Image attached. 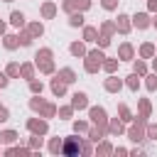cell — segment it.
Returning a JSON list of instances; mask_svg holds the SVG:
<instances>
[{"mask_svg": "<svg viewBox=\"0 0 157 157\" xmlns=\"http://www.w3.org/2000/svg\"><path fill=\"white\" fill-rule=\"evenodd\" d=\"M103 59H105V54H103V49H101V47L88 49V52H86V56H83V71H86V74H98V71H101Z\"/></svg>", "mask_w": 157, "mask_h": 157, "instance_id": "obj_1", "label": "cell"}, {"mask_svg": "<svg viewBox=\"0 0 157 157\" xmlns=\"http://www.w3.org/2000/svg\"><path fill=\"white\" fill-rule=\"evenodd\" d=\"M145 125H147V123H140V120L128 123V128H125L128 140H130V142H135V145H142V142L147 140V135H145Z\"/></svg>", "mask_w": 157, "mask_h": 157, "instance_id": "obj_2", "label": "cell"}, {"mask_svg": "<svg viewBox=\"0 0 157 157\" xmlns=\"http://www.w3.org/2000/svg\"><path fill=\"white\" fill-rule=\"evenodd\" d=\"M81 137H78V132H74V135H69V137H64L61 140V155H69V157H74V155H81Z\"/></svg>", "mask_w": 157, "mask_h": 157, "instance_id": "obj_3", "label": "cell"}, {"mask_svg": "<svg viewBox=\"0 0 157 157\" xmlns=\"http://www.w3.org/2000/svg\"><path fill=\"white\" fill-rule=\"evenodd\" d=\"M86 110H88V123L91 125H101V128L108 125V113H105L103 105H88Z\"/></svg>", "mask_w": 157, "mask_h": 157, "instance_id": "obj_4", "label": "cell"}, {"mask_svg": "<svg viewBox=\"0 0 157 157\" xmlns=\"http://www.w3.org/2000/svg\"><path fill=\"white\" fill-rule=\"evenodd\" d=\"M93 0H61V12L71 15V12H86L91 10Z\"/></svg>", "mask_w": 157, "mask_h": 157, "instance_id": "obj_5", "label": "cell"}, {"mask_svg": "<svg viewBox=\"0 0 157 157\" xmlns=\"http://www.w3.org/2000/svg\"><path fill=\"white\" fill-rule=\"evenodd\" d=\"M25 125H27L29 135H47V132H49V120H47V118H42V115L29 118Z\"/></svg>", "mask_w": 157, "mask_h": 157, "instance_id": "obj_6", "label": "cell"}, {"mask_svg": "<svg viewBox=\"0 0 157 157\" xmlns=\"http://www.w3.org/2000/svg\"><path fill=\"white\" fill-rule=\"evenodd\" d=\"M123 88H125V83H123L120 76L108 74V78H103V91H105V93H120Z\"/></svg>", "mask_w": 157, "mask_h": 157, "instance_id": "obj_7", "label": "cell"}, {"mask_svg": "<svg viewBox=\"0 0 157 157\" xmlns=\"http://www.w3.org/2000/svg\"><path fill=\"white\" fill-rule=\"evenodd\" d=\"M130 22H132L135 29H147V27H152L150 12H135V15H130Z\"/></svg>", "mask_w": 157, "mask_h": 157, "instance_id": "obj_8", "label": "cell"}, {"mask_svg": "<svg viewBox=\"0 0 157 157\" xmlns=\"http://www.w3.org/2000/svg\"><path fill=\"white\" fill-rule=\"evenodd\" d=\"M91 103H88V93L86 91H74L71 93V108L74 110H86Z\"/></svg>", "mask_w": 157, "mask_h": 157, "instance_id": "obj_9", "label": "cell"}, {"mask_svg": "<svg viewBox=\"0 0 157 157\" xmlns=\"http://www.w3.org/2000/svg\"><path fill=\"white\" fill-rule=\"evenodd\" d=\"M56 12H59V5L52 2V0H44V2L39 5V17H42V20H54Z\"/></svg>", "mask_w": 157, "mask_h": 157, "instance_id": "obj_10", "label": "cell"}, {"mask_svg": "<svg viewBox=\"0 0 157 157\" xmlns=\"http://www.w3.org/2000/svg\"><path fill=\"white\" fill-rule=\"evenodd\" d=\"M105 130H108V135H113V137H120V135H125V123H123L120 118H108V125H105Z\"/></svg>", "mask_w": 157, "mask_h": 157, "instance_id": "obj_11", "label": "cell"}, {"mask_svg": "<svg viewBox=\"0 0 157 157\" xmlns=\"http://www.w3.org/2000/svg\"><path fill=\"white\" fill-rule=\"evenodd\" d=\"M137 56V52H135V47L130 44V42H123L120 47H118V59L120 61H132Z\"/></svg>", "mask_w": 157, "mask_h": 157, "instance_id": "obj_12", "label": "cell"}, {"mask_svg": "<svg viewBox=\"0 0 157 157\" xmlns=\"http://www.w3.org/2000/svg\"><path fill=\"white\" fill-rule=\"evenodd\" d=\"M115 29H118V34H130V29H132L130 15L120 12V15H118V20H115Z\"/></svg>", "mask_w": 157, "mask_h": 157, "instance_id": "obj_13", "label": "cell"}, {"mask_svg": "<svg viewBox=\"0 0 157 157\" xmlns=\"http://www.w3.org/2000/svg\"><path fill=\"white\" fill-rule=\"evenodd\" d=\"M155 54H157V44L155 42H142L140 49H137V56L140 59H152Z\"/></svg>", "mask_w": 157, "mask_h": 157, "instance_id": "obj_14", "label": "cell"}, {"mask_svg": "<svg viewBox=\"0 0 157 157\" xmlns=\"http://www.w3.org/2000/svg\"><path fill=\"white\" fill-rule=\"evenodd\" d=\"M140 78H142V76H137V74L132 71V74H128V76L123 78V83H125V88H128V91L137 93V91H140V86H142V81H140Z\"/></svg>", "mask_w": 157, "mask_h": 157, "instance_id": "obj_15", "label": "cell"}, {"mask_svg": "<svg viewBox=\"0 0 157 157\" xmlns=\"http://www.w3.org/2000/svg\"><path fill=\"white\" fill-rule=\"evenodd\" d=\"M81 29H83V32H81L83 42H86V44H96V39H98V27H93V25H83Z\"/></svg>", "mask_w": 157, "mask_h": 157, "instance_id": "obj_16", "label": "cell"}, {"mask_svg": "<svg viewBox=\"0 0 157 157\" xmlns=\"http://www.w3.org/2000/svg\"><path fill=\"white\" fill-rule=\"evenodd\" d=\"M69 52H71V56L83 59L88 49H86V42H83V39H76V42H71V44H69Z\"/></svg>", "mask_w": 157, "mask_h": 157, "instance_id": "obj_17", "label": "cell"}, {"mask_svg": "<svg viewBox=\"0 0 157 157\" xmlns=\"http://www.w3.org/2000/svg\"><path fill=\"white\" fill-rule=\"evenodd\" d=\"M34 66H37V71H39V74H44V76H54V74H56V64H54V59L37 61Z\"/></svg>", "mask_w": 157, "mask_h": 157, "instance_id": "obj_18", "label": "cell"}, {"mask_svg": "<svg viewBox=\"0 0 157 157\" xmlns=\"http://www.w3.org/2000/svg\"><path fill=\"white\" fill-rule=\"evenodd\" d=\"M20 76H22L25 81L34 78V76H37V66H34V61H22V64H20Z\"/></svg>", "mask_w": 157, "mask_h": 157, "instance_id": "obj_19", "label": "cell"}, {"mask_svg": "<svg viewBox=\"0 0 157 157\" xmlns=\"http://www.w3.org/2000/svg\"><path fill=\"white\" fill-rule=\"evenodd\" d=\"M49 88H52V93H54L56 98H64V96H66V83H64L56 74H54V78H52V83H49Z\"/></svg>", "mask_w": 157, "mask_h": 157, "instance_id": "obj_20", "label": "cell"}, {"mask_svg": "<svg viewBox=\"0 0 157 157\" xmlns=\"http://www.w3.org/2000/svg\"><path fill=\"white\" fill-rule=\"evenodd\" d=\"M56 76H59V78H61V81H64L66 86H69V83H74V81L78 78V76H76V71H74L71 66H61V69L56 71Z\"/></svg>", "mask_w": 157, "mask_h": 157, "instance_id": "obj_21", "label": "cell"}, {"mask_svg": "<svg viewBox=\"0 0 157 157\" xmlns=\"http://www.w3.org/2000/svg\"><path fill=\"white\" fill-rule=\"evenodd\" d=\"M86 135H88V140H91V142H93V145H96V142H98V140H103V137H105V135H108V130H105V128H101V125H91V128H88V132H86Z\"/></svg>", "mask_w": 157, "mask_h": 157, "instance_id": "obj_22", "label": "cell"}, {"mask_svg": "<svg viewBox=\"0 0 157 157\" xmlns=\"http://www.w3.org/2000/svg\"><path fill=\"white\" fill-rule=\"evenodd\" d=\"M93 155H98V157H105V155H113V145L103 137V140H98L96 142V147H93Z\"/></svg>", "mask_w": 157, "mask_h": 157, "instance_id": "obj_23", "label": "cell"}, {"mask_svg": "<svg viewBox=\"0 0 157 157\" xmlns=\"http://www.w3.org/2000/svg\"><path fill=\"white\" fill-rule=\"evenodd\" d=\"M98 32L105 34V37H115V34H118V29H115V20H103V22L98 25Z\"/></svg>", "mask_w": 157, "mask_h": 157, "instance_id": "obj_24", "label": "cell"}, {"mask_svg": "<svg viewBox=\"0 0 157 157\" xmlns=\"http://www.w3.org/2000/svg\"><path fill=\"white\" fill-rule=\"evenodd\" d=\"M118 66H120V59H118V56H105L103 64H101V69H103L105 74H115Z\"/></svg>", "mask_w": 157, "mask_h": 157, "instance_id": "obj_25", "label": "cell"}, {"mask_svg": "<svg viewBox=\"0 0 157 157\" xmlns=\"http://www.w3.org/2000/svg\"><path fill=\"white\" fill-rule=\"evenodd\" d=\"M20 140L17 130H0V145H15Z\"/></svg>", "mask_w": 157, "mask_h": 157, "instance_id": "obj_26", "label": "cell"}, {"mask_svg": "<svg viewBox=\"0 0 157 157\" xmlns=\"http://www.w3.org/2000/svg\"><path fill=\"white\" fill-rule=\"evenodd\" d=\"M17 42H20V47H32L34 37L29 34V29H27V27H20V32H17Z\"/></svg>", "mask_w": 157, "mask_h": 157, "instance_id": "obj_27", "label": "cell"}, {"mask_svg": "<svg viewBox=\"0 0 157 157\" xmlns=\"http://www.w3.org/2000/svg\"><path fill=\"white\" fill-rule=\"evenodd\" d=\"M2 47H5L7 52H15V49L20 47V42H17V34H10V32H5V34H2Z\"/></svg>", "mask_w": 157, "mask_h": 157, "instance_id": "obj_28", "label": "cell"}, {"mask_svg": "<svg viewBox=\"0 0 157 157\" xmlns=\"http://www.w3.org/2000/svg\"><path fill=\"white\" fill-rule=\"evenodd\" d=\"M10 25H12V27H17V29H20V27H25V25H27V20H25V12H20V10H12V12H10Z\"/></svg>", "mask_w": 157, "mask_h": 157, "instance_id": "obj_29", "label": "cell"}, {"mask_svg": "<svg viewBox=\"0 0 157 157\" xmlns=\"http://www.w3.org/2000/svg\"><path fill=\"white\" fill-rule=\"evenodd\" d=\"M25 27H27V29H29V34H32V37H34V39H39V37H42V34H44V25H42V22H39V20H34V22H27V25H25Z\"/></svg>", "mask_w": 157, "mask_h": 157, "instance_id": "obj_30", "label": "cell"}, {"mask_svg": "<svg viewBox=\"0 0 157 157\" xmlns=\"http://www.w3.org/2000/svg\"><path fill=\"white\" fill-rule=\"evenodd\" d=\"M132 71L137 74V76H145L150 69H147V59H140V56H135L132 59Z\"/></svg>", "mask_w": 157, "mask_h": 157, "instance_id": "obj_31", "label": "cell"}, {"mask_svg": "<svg viewBox=\"0 0 157 157\" xmlns=\"http://www.w3.org/2000/svg\"><path fill=\"white\" fill-rule=\"evenodd\" d=\"M137 113L145 115V118L152 115V103H150V98H137Z\"/></svg>", "mask_w": 157, "mask_h": 157, "instance_id": "obj_32", "label": "cell"}, {"mask_svg": "<svg viewBox=\"0 0 157 157\" xmlns=\"http://www.w3.org/2000/svg\"><path fill=\"white\" fill-rule=\"evenodd\" d=\"M118 118L128 125V123H132V118H135V115H132V110H130L125 103H118Z\"/></svg>", "mask_w": 157, "mask_h": 157, "instance_id": "obj_33", "label": "cell"}, {"mask_svg": "<svg viewBox=\"0 0 157 157\" xmlns=\"http://www.w3.org/2000/svg\"><path fill=\"white\" fill-rule=\"evenodd\" d=\"M37 115H42V118H47V120H52V118H56V105L47 101V103L42 105V110L37 113Z\"/></svg>", "mask_w": 157, "mask_h": 157, "instance_id": "obj_34", "label": "cell"}, {"mask_svg": "<svg viewBox=\"0 0 157 157\" xmlns=\"http://www.w3.org/2000/svg\"><path fill=\"white\" fill-rule=\"evenodd\" d=\"M47 59H54V52H52L49 47H42V49L34 52V64H37V61H47Z\"/></svg>", "mask_w": 157, "mask_h": 157, "instance_id": "obj_35", "label": "cell"}, {"mask_svg": "<svg viewBox=\"0 0 157 157\" xmlns=\"http://www.w3.org/2000/svg\"><path fill=\"white\" fill-rule=\"evenodd\" d=\"M56 115H59V120H71V118H74L71 103H69V105H56Z\"/></svg>", "mask_w": 157, "mask_h": 157, "instance_id": "obj_36", "label": "cell"}, {"mask_svg": "<svg viewBox=\"0 0 157 157\" xmlns=\"http://www.w3.org/2000/svg\"><path fill=\"white\" fill-rule=\"evenodd\" d=\"M142 78H145V88H147L150 93H155V91H157V74H155V71H152V74L147 71Z\"/></svg>", "mask_w": 157, "mask_h": 157, "instance_id": "obj_37", "label": "cell"}, {"mask_svg": "<svg viewBox=\"0 0 157 157\" xmlns=\"http://www.w3.org/2000/svg\"><path fill=\"white\" fill-rule=\"evenodd\" d=\"M66 22H69V27H83V25H86V20H83V12H71Z\"/></svg>", "mask_w": 157, "mask_h": 157, "instance_id": "obj_38", "label": "cell"}, {"mask_svg": "<svg viewBox=\"0 0 157 157\" xmlns=\"http://www.w3.org/2000/svg\"><path fill=\"white\" fill-rule=\"evenodd\" d=\"M27 147L34 152V150H42L44 147V135H32L29 140H27Z\"/></svg>", "mask_w": 157, "mask_h": 157, "instance_id": "obj_39", "label": "cell"}, {"mask_svg": "<svg viewBox=\"0 0 157 157\" xmlns=\"http://www.w3.org/2000/svg\"><path fill=\"white\" fill-rule=\"evenodd\" d=\"M47 150H49L52 155H59V152H61V137H49Z\"/></svg>", "mask_w": 157, "mask_h": 157, "instance_id": "obj_40", "label": "cell"}, {"mask_svg": "<svg viewBox=\"0 0 157 157\" xmlns=\"http://www.w3.org/2000/svg\"><path fill=\"white\" fill-rule=\"evenodd\" d=\"M5 74H7L10 78H20V64H17V61H10V64L5 66Z\"/></svg>", "mask_w": 157, "mask_h": 157, "instance_id": "obj_41", "label": "cell"}, {"mask_svg": "<svg viewBox=\"0 0 157 157\" xmlns=\"http://www.w3.org/2000/svg\"><path fill=\"white\" fill-rule=\"evenodd\" d=\"M27 86H29V93H42V91H44V83H42L37 76H34V78H29V81H27Z\"/></svg>", "mask_w": 157, "mask_h": 157, "instance_id": "obj_42", "label": "cell"}, {"mask_svg": "<svg viewBox=\"0 0 157 157\" xmlns=\"http://www.w3.org/2000/svg\"><path fill=\"white\" fill-rule=\"evenodd\" d=\"M88 128H91V123H88V120H74V132L86 135V132H88Z\"/></svg>", "mask_w": 157, "mask_h": 157, "instance_id": "obj_43", "label": "cell"}, {"mask_svg": "<svg viewBox=\"0 0 157 157\" xmlns=\"http://www.w3.org/2000/svg\"><path fill=\"white\" fill-rule=\"evenodd\" d=\"M145 135H147V140L157 142V123H147L145 125Z\"/></svg>", "mask_w": 157, "mask_h": 157, "instance_id": "obj_44", "label": "cell"}, {"mask_svg": "<svg viewBox=\"0 0 157 157\" xmlns=\"http://www.w3.org/2000/svg\"><path fill=\"white\" fill-rule=\"evenodd\" d=\"M110 39H113V37H105V34H101V32H98V39H96V44H98L101 49H108V47H110Z\"/></svg>", "mask_w": 157, "mask_h": 157, "instance_id": "obj_45", "label": "cell"}, {"mask_svg": "<svg viewBox=\"0 0 157 157\" xmlns=\"http://www.w3.org/2000/svg\"><path fill=\"white\" fill-rule=\"evenodd\" d=\"M118 2L120 0H101V7L108 10V12H113V10H118Z\"/></svg>", "mask_w": 157, "mask_h": 157, "instance_id": "obj_46", "label": "cell"}, {"mask_svg": "<svg viewBox=\"0 0 157 157\" xmlns=\"http://www.w3.org/2000/svg\"><path fill=\"white\" fill-rule=\"evenodd\" d=\"M81 155H93V142H81Z\"/></svg>", "mask_w": 157, "mask_h": 157, "instance_id": "obj_47", "label": "cell"}, {"mask_svg": "<svg viewBox=\"0 0 157 157\" xmlns=\"http://www.w3.org/2000/svg\"><path fill=\"white\" fill-rule=\"evenodd\" d=\"M7 86H10V76L5 71H0V88H7Z\"/></svg>", "mask_w": 157, "mask_h": 157, "instance_id": "obj_48", "label": "cell"}, {"mask_svg": "<svg viewBox=\"0 0 157 157\" xmlns=\"http://www.w3.org/2000/svg\"><path fill=\"white\" fill-rule=\"evenodd\" d=\"M7 120H10V110L5 105H0V123H7Z\"/></svg>", "mask_w": 157, "mask_h": 157, "instance_id": "obj_49", "label": "cell"}, {"mask_svg": "<svg viewBox=\"0 0 157 157\" xmlns=\"http://www.w3.org/2000/svg\"><path fill=\"white\" fill-rule=\"evenodd\" d=\"M147 12H157V0H147Z\"/></svg>", "mask_w": 157, "mask_h": 157, "instance_id": "obj_50", "label": "cell"}, {"mask_svg": "<svg viewBox=\"0 0 157 157\" xmlns=\"http://www.w3.org/2000/svg\"><path fill=\"white\" fill-rule=\"evenodd\" d=\"M115 155H128V147H113Z\"/></svg>", "mask_w": 157, "mask_h": 157, "instance_id": "obj_51", "label": "cell"}, {"mask_svg": "<svg viewBox=\"0 0 157 157\" xmlns=\"http://www.w3.org/2000/svg\"><path fill=\"white\" fill-rule=\"evenodd\" d=\"M5 32H7V22H5V20H0V37H2Z\"/></svg>", "mask_w": 157, "mask_h": 157, "instance_id": "obj_52", "label": "cell"}, {"mask_svg": "<svg viewBox=\"0 0 157 157\" xmlns=\"http://www.w3.org/2000/svg\"><path fill=\"white\" fill-rule=\"evenodd\" d=\"M128 155H135V157H137V155H142V150H140V147H132V150H128Z\"/></svg>", "mask_w": 157, "mask_h": 157, "instance_id": "obj_53", "label": "cell"}, {"mask_svg": "<svg viewBox=\"0 0 157 157\" xmlns=\"http://www.w3.org/2000/svg\"><path fill=\"white\" fill-rule=\"evenodd\" d=\"M152 71H155V74H157V54H155V56H152Z\"/></svg>", "mask_w": 157, "mask_h": 157, "instance_id": "obj_54", "label": "cell"}, {"mask_svg": "<svg viewBox=\"0 0 157 157\" xmlns=\"http://www.w3.org/2000/svg\"><path fill=\"white\" fill-rule=\"evenodd\" d=\"M152 27L157 29V12H155V17H152Z\"/></svg>", "mask_w": 157, "mask_h": 157, "instance_id": "obj_55", "label": "cell"}, {"mask_svg": "<svg viewBox=\"0 0 157 157\" xmlns=\"http://www.w3.org/2000/svg\"><path fill=\"white\" fill-rule=\"evenodd\" d=\"M2 2H12V0H2Z\"/></svg>", "mask_w": 157, "mask_h": 157, "instance_id": "obj_56", "label": "cell"}, {"mask_svg": "<svg viewBox=\"0 0 157 157\" xmlns=\"http://www.w3.org/2000/svg\"><path fill=\"white\" fill-rule=\"evenodd\" d=\"M0 152H2V150H0Z\"/></svg>", "mask_w": 157, "mask_h": 157, "instance_id": "obj_57", "label": "cell"}, {"mask_svg": "<svg viewBox=\"0 0 157 157\" xmlns=\"http://www.w3.org/2000/svg\"><path fill=\"white\" fill-rule=\"evenodd\" d=\"M155 44H157V42H155Z\"/></svg>", "mask_w": 157, "mask_h": 157, "instance_id": "obj_58", "label": "cell"}]
</instances>
